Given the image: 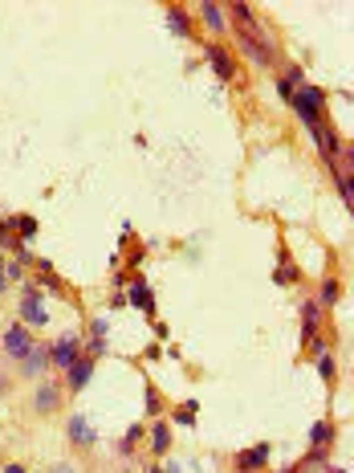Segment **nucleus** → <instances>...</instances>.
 Returning <instances> with one entry per match:
<instances>
[{"mask_svg": "<svg viewBox=\"0 0 354 473\" xmlns=\"http://www.w3.org/2000/svg\"><path fill=\"white\" fill-rule=\"evenodd\" d=\"M90 331H94V339H106V318H94V326H90Z\"/></svg>", "mask_w": 354, "mask_h": 473, "instance_id": "obj_30", "label": "nucleus"}, {"mask_svg": "<svg viewBox=\"0 0 354 473\" xmlns=\"http://www.w3.org/2000/svg\"><path fill=\"white\" fill-rule=\"evenodd\" d=\"M277 473H297V470H294V465H285V470H277Z\"/></svg>", "mask_w": 354, "mask_h": 473, "instance_id": "obj_36", "label": "nucleus"}, {"mask_svg": "<svg viewBox=\"0 0 354 473\" xmlns=\"http://www.w3.org/2000/svg\"><path fill=\"white\" fill-rule=\"evenodd\" d=\"M4 473H25V465H17V461H8V465H4Z\"/></svg>", "mask_w": 354, "mask_h": 473, "instance_id": "obj_33", "label": "nucleus"}, {"mask_svg": "<svg viewBox=\"0 0 354 473\" xmlns=\"http://www.w3.org/2000/svg\"><path fill=\"white\" fill-rule=\"evenodd\" d=\"M163 473H183V470H179L176 461H167V470H163Z\"/></svg>", "mask_w": 354, "mask_h": 473, "instance_id": "obj_35", "label": "nucleus"}, {"mask_svg": "<svg viewBox=\"0 0 354 473\" xmlns=\"http://www.w3.org/2000/svg\"><path fill=\"white\" fill-rule=\"evenodd\" d=\"M289 106H294V115L305 126L326 123V90L322 86H314V82H301V86L294 90V98H289Z\"/></svg>", "mask_w": 354, "mask_h": 473, "instance_id": "obj_1", "label": "nucleus"}, {"mask_svg": "<svg viewBox=\"0 0 354 473\" xmlns=\"http://www.w3.org/2000/svg\"><path fill=\"white\" fill-rule=\"evenodd\" d=\"M318 376H322V383H338V363H334V355H318Z\"/></svg>", "mask_w": 354, "mask_h": 473, "instance_id": "obj_25", "label": "nucleus"}, {"mask_svg": "<svg viewBox=\"0 0 354 473\" xmlns=\"http://www.w3.org/2000/svg\"><path fill=\"white\" fill-rule=\"evenodd\" d=\"M236 45H240V53H244L253 65H273L277 62V41H273L269 33H261V29H240Z\"/></svg>", "mask_w": 354, "mask_h": 473, "instance_id": "obj_2", "label": "nucleus"}, {"mask_svg": "<svg viewBox=\"0 0 354 473\" xmlns=\"http://www.w3.org/2000/svg\"><path fill=\"white\" fill-rule=\"evenodd\" d=\"M301 78H305V74H301V65H289V69H285V74L277 78V94L289 102V98H294V90L301 86Z\"/></svg>", "mask_w": 354, "mask_h": 473, "instance_id": "obj_18", "label": "nucleus"}, {"mask_svg": "<svg viewBox=\"0 0 354 473\" xmlns=\"http://www.w3.org/2000/svg\"><path fill=\"white\" fill-rule=\"evenodd\" d=\"M0 347H4V355H8L12 363H21V359H25V355H29V351L37 347V339L29 335V326H25V322H12V326L4 331Z\"/></svg>", "mask_w": 354, "mask_h": 473, "instance_id": "obj_5", "label": "nucleus"}, {"mask_svg": "<svg viewBox=\"0 0 354 473\" xmlns=\"http://www.w3.org/2000/svg\"><path fill=\"white\" fill-rule=\"evenodd\" d=\"M305 351H310L314 359H318V355H326V339H318V335H314V339H305Z\"/></svg>", "mask_w": 354, "mask_h": 473, "instance_id": "obj_29", "label": "nucleus"}, {"mask_svg": "<svg viewBox=\"0 0 354 473\" xmlns=\"http://www.w3.org/2000/svg\"><path fill=\"white\" fill-rule=\"evenodd\" d=\"M318 326H322V306H318V298H305L301 302V339H314Z\"/></svg>", "mask_w": 354, "mask_h": 473, "instance_id": "obj_15", "label": "nucleus"}, {"mask_svg": "<svg viewBox=\"0 0 354 473\" xmlns=\"http://www.w3.org/2000/svg\"><path fill=\"white\" fill-rule=\"evenodd\" d=\"M196 408H200V404H196V400H187V404L176 412V424H192V420H196Z\"/></svg>", "mask_w": 354, "mask_h": 473, "instance_id": "obj_27", "label": "nucleus"}, {"mask_svg": "<svg viewBox=\"0 0 354 473\" xmlns=\"http://www.w3.org/2000/svg\"><path fill=\"white\" fill-rule=\"evenodd\" d=\"M61 396H65V388H61L58 379H41L37 392H33V412L37 416H53L61 408Z\"/></svg>", "mask_w": 354, "mask_h": 473, "instance_id": "obj_6", "label": "nucleus"}, {"mask_svg": "<svg viewBox=\"0 0 354 473\" xmlns=\"http://www.w3.org/2000/svg\"><path fill=\"white\" fill-rule=\"evenodd\" d=\"M17 322H25L29 331L49 326V310H45V302H41L37 282H21V318H17Z\"/></svg>", "mask_w": 354, "mask_h": 473, "instance_id": "obj_3", "label": "nucleus"}, {"mask_svg": "<svg viewBox=\"0 0 354 473\" xmlns=\"http://www.w3.org/2000/svg\"><path fill=\"white\" fill-rule=\"evenodd\" d=\"M204 62L216 69V78H220V82H233V78H236L233 53H228V49L220 45V41H208V45H204Z\"/></svg>", "mask_w": 354, "mask_h": 473, "instance_id": "obj_7", "label": "nucleus"}, {"mask_svg": "<svg viewBox=\"0 0 354 473\" xmlns=\"http://www.w3.org/2000/svg\"><path fill=\"white\" fill-rule=\"evenodd\" d=\"M4 278H8V282H21V278H25V265H21V261H4Z\"/></svg>", "mask_w": 354, "mask_h": 473, "instance_id": "obj_28", "label": "nucleus"}, {"mask_svg": "<svg viewBox=\"0 0 354 473\" xmlns=\"http://www.w3.org/2000/svg\"><path fill=\"white\" fill-rule=\"evenodd\" d=\"M338 294H342V285H338V278H326L322 282V298H318V306H334V302H338Z\"/></svg>", "mask_w": 354, "mask_h": 473, "instance_id": "obj_24", "label": "nucleus"}, {"mask_svg": "<svg viewBox=\"0 0 354 473\" xmlns=\"http://www.w3.org/2000/svg\"><path fill=\"white\" fill-rule=\"evenodd\" d=\"M159 412H163V396H159L155 388H147V420H155Z\"/></svg>", "mask_w": 354, "mask_h": 473, "instance_id": "obj_26", "label": "nucleus"}, {"mask_svg": "<svg viewBox=\"0 0 354 473\" xmlns=\"http://www.w3.org/2000/svg\"><path fill=\"white\" fill-rule=\"evenodd\" d=\"M82 351H86L82 347V335H78V331H65L58 343H49V367H53V372H69V367L82 359Z\"/></svg>", "mask_w": 354, "mask_h": 473, "instance_id": "obj_4", "label": "nucleus"}, {"mask_svg": "<svg viewBox=\"0 0 354 473\" xmlns=\"http://www.w3.org/2000/svg\"><path fill=\"white\" fill-rule=\"evenodd\" d=\"M281 257H285V253H281ZM273 282H277V285H297V282H301V269L285 257V261L277 265V278H273Z\"/></svg>", "mask_w": 354, "mask_h": 473, "instance_id": "obj_20", "label": "nucleus"}, {"mask_svg": "<svg viewBox=\"0 0 354 473\" xmlns=\"http://www.w3.org/2000/svg\"><path fill=\"white\" fill-rule=\"evenodd\" d=\"M8 388H12V379H8L4 372H0V396H8Z\"/></svg>", "mask_w": 354, "mask_h": 473, "instance_id": "obj_31", "label": "nucleus"}, {"mask_svg": "<svg viewBox=\"0 0 354 473\" xmlns=\"http://www.w3.org/2000/svg\"><path fill=\"white\" fill-rule=\"evenodd\" d=\"M8 290V278H4V253H0V294Z\"/></svg>", "mask_w": 354, "mask_h": 473, "instance_id": "obj_32", "label": "nucleus"}, {"mask_svg": "<svg viewBox=\"0 0 354 473\" xmlns=\"http://www.w3.org/2000/svg\"><path fill=\"white\" fill-rule=\"evenodd\" d=\"M167 25H171V33H176V37H192V29H196L192 13H187V8H179V4H171V8H167Z\"/></svg>", "mask_w": 354, "mask_h": 473, "instance_id": "obj_16", "label": "nucleus"}, {"mask_svg": "<svg viewBox=\"0 0 354 473\" xmlns=\"http://www.w3.org/2000/svg\"><path fill=\"white\" fill-rule=\"evenodd\" d=\"M310 135H314V147L322 151L326 163H334V156L342 151V139H338V131L330 123H318V126H310Z\"/></svg>", "mask_w": 354, "mask_h": 473, "instance_id": "obj_9", "label": "nucleus"}, {"mask_svg": "<svg viewBox=\"0 0 354 473\" xmlns=\"http://www.w3.org/2000/svg\"><path fill=\"white\" fill-rule=\"evenodd\" d=\"M90 376H94V359H90V355H82V359L65 372V383H61V388H65L69 396H78V392L90 383Z\"/></svg>", "mask_w": 354, "mask_h": 473, "instance_id": "obj_10", "label": "nucleus"}, {"mask_svg": "<svg viewBox=\"0 0 354 473\" xmlns=\"http://www.w3.org/2000/svg\"><path fill=\"white\" fill-rule=\"evenodd\" d=\"M65 437H69V445L74 449H90V445L98 441V433H94V424H90L82 412H74L69 420H65Z\"/></svg>", "mask_w": 354, "mask_h": 473, "instance_id": "obj_8", "label": "nucleus"}, {"mask_svg": "<svg viewBox=\"0 0 354 473\" xmlns=\"http://www.w3.org/2000/svg\"><path fill=\"white\" fill-rule=\"evenodd\" d=\"M167 449H171V429H167L163 420H155V424H151V453L163 457Z\"/></svg>", "mask_w": 354, "mask_h": 473, "instance_id": "obj_19", "label": "nucleus"}, {"mask_svg": "<svg viewBox=\"0 0 354 473\" xmlns=\"http://www.w3.org/2000/svg\"><path fill=\"white\" fill-rule=\"evenodd\" d=\"M143 433H147L143 424H130V429H126V437H122V445H118V453H122V457H130V453H135V445L143 441Z\"/></svg>", "mask_w": 354, "mask_h": 473, "instance_id": "obj_22", "label": "nucleus"}, {"mask_svg": "<svg viewBox=\"0 0 354 473\" xmlns=\"http://www.w3.org/2000/svg\"><path fill=\"white\" fill-rule=\"evenodd\" d=\"M0 249H12L17 257H21V253H25V241H21V237L8 229V224H0Z\"/></svg>", "mask_w": 354, "mask_h": 473, "instance_id": "obj_23", "label": "nucleus"}, {"mask_svg": "<svg viewBox=\"0 0 354 473\" xmlns=\"http://www.w3.org/2000/svg\"><path fill=\"white\" fill-rule=\"evenodd\" d=\"M334 437H338V429H334L330 420H314V424H310V453H326V449L334 445Z\"/></svg>", "mask_w": 354, "mask_h": 473, "instance_id": "obj_14", "label": "nucleus"}, {"mask_svg": "<svg viewBox=\"0 0 354 473\" xmlns=\"http://www.w3.org/2000/svg\"><path fill=\"white\" fill-rule=\"evenodd\" d=\"M200 21H204V29H208V33H216V37H220V33L228 29V8H224V4H212V0H208V4H200Z\"/></svg>", "mask_w": 354, "mask_h": 473, "instance_id": "obj_13", "label": "nucleus"}, {"mask_svg": "<svg viewBox=\"0 0 354 473\" xmlns=\"http://www.w3.org/2000/svg\"><path fill=\"white\" fill-rule=\"evenodd\" d=\"M4 224H8L17 237H25V241H33V237H37V221H33V217H12V221H4Z\"/></svg>", "mask_w": 354, "mask_h": 473, "instance_id": "obj_21", "label": "nucleus"}, {"mask_svg": "<svg viewBox=\"0 0 354 473\" xmlns=\"http://www.w3.org/2000/svg\"><path fill=\"white\" fill-rule=\"evenodd\" d=\"M49 473H78V470H74V465H53Z\"/></svg>", "mask_w": 354, "mask_h": 473, "instance_id": "obj_34", "label": "nucleus"}, {"mask_svg": "<svg viewBox=\"0 0 354 473\" xmlns=\"http://www.w3.org/2000/svg\"><path fill=\"white\" fill-rule=\"evenodd\" d=\"M265 465H269V445H253V449L236 453V473H257Z\"/></svg>", "mask_w": 354, "mask_h": 473, "instance_id": "obj_12", "label": "nucleus"}, {"mask_svg": "<svg viewBox=\"0 0 354 473\" xmlns=\"http://www.w3.org/2000/svg\"><path fill=\"white\" fill-rule=\"evenodd\" d=\"M126 306H135V310H155V298H151V290H147L143 278H135L130 294H126Z\"/></svg>", "mask_w": 354, "mask_h": 473, "instance_id": "obj_17", "label": "nucleus"}, {"mask_svg": "<svg viewBox=\"0 0 354 473\" xmlns=\"http://www.w3.org/2000/svg\"><path fill=\"white\" fill-rule=\"evenodd\" d=\"M45 367H49V343H37V347L21 359V376H25V379H41V376H45Z\"/></svg>", "mask_w": 354, "mask_h": 473, "instance_id": "obj_11", "label": "nucleus"}]
</instances>
